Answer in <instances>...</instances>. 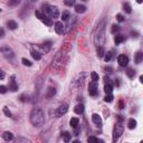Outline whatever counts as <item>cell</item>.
<instances>
[{"label": "cell", "mask_w": 143, "mask_h": 143, "mask_svg": "<svg viewBox=\"0 0 143 143\" xmlns=\"http://www.w3.org/2000/svg\"><path fill=\"white\" fill-rule=\"evenodd\" d=\"M124 40H125V38H124V36H122V35H116V36H115V38H114V41H115V44H116V45H119V44L123 43Z\"/></svg>", "instance_id": "cell-23"}, {"label": "cell", "mask_w": 143, "mask_h": 143, "mask_svg": "<svg viewBox=\"0 0 143 143\" xmlns=\"http://www.w3.org/2000/svg\"><path fill=\"white\" fill-rule=\"evenodd\" d=\"M9 89L12 92H16L18 89V85L16 83V77L15 76H11L10 77V81H9Z\"/></svg>", "instance_id": "cell-9"}, {"label": "cell", "mask_w": 143, "mask_h": 143, "mask_svg": "<svg viewBox=\"0 0 143 143\" xmlns=\"http://www.w3.org/2000/svg\"><path fill=\"white\" fill-rule=\"evenodd\" d=\"M96 141H97V138H95V136H89L87 140L88 143H96Z\"/></svg>", "instance_id": "cell-41"}, {"label": "cell", "mask_w": 143, "mask_h": 143, "mask_svg": "<svg viewBox=\"0 0 143 143\" xmlns=\"http://www.w3.org/2000/svg\"><path fill=\"white\" fill-rule=\"evenodd\" d=\"M91 78H92V81L94 83L99 82V74L95 73V72H92V73H91Z\"/></svg>", "instance_id": "cell-28"}, {"label": "cell", "mask_w": 143, "mask_h": 143, "mask_svg": "<svg viewBox=\"0 0 143 143\" xmlns=\"http://www.w3.org/2000/svg\"><path fill=\"white\" fill-rule=\"evenodd\" d=\"M123 8H124V10H125L127 14H131V11H132V8H131V5L129 2H124L123 3Z\"/></svg>", "instance_id": "cell-25"}, {"label": "cell", "mask_w": 143, "mask_h": 143, "mask_svg": "<svg viewBox=\"0 0 143 143\" xmlns=\"http://www.w3.org/2000/svg\"><path fill=\"white\" fill-rule=\"evenodd\" d=\"M14 143H28V141L25 138H18L17 140H15Z\"/></svg>", "instance_id": "cell-34"}, {"label": "cell", "mask_w": 143, "mask_h": 143, "mask_svg": "<svg viewBox=\"0 0 143 143\" xmlns=\"http://www.w3.org/2000/svg\"><path fill=\"white\" fill-rule=\"evenodd\" d=\"M67 21H68V30H67V32H68V31L70 30V29L75 26V22H76V17L72 16V17L68 18V20H67Z\"/></svg>", "instance_id": "cell-13"}, {"label": "cell", "mask_w": 143, "mask_h": 143, "mask_svg": "<svg viewBox=\"0 0 143 143\" xmlns=\"http://www.w3.org/2000/svg\"><path fill=\"white\" fill-rule=\"evenodd\" d=\"M119 30H120V26H118V25H113V26H112V29H111L112 34H115V32H118Z\"/></svg>", "instance_id": "cell-36"}, {"label": "cell", "mask_w": 143, "mask_h": 143, "mask_svg": "<svg viewBox=\"0 0 143 143\" xmlns=\"http://www.w3.org/2000/svg\"><path fill=\"white\" fill-rule=\"evenodd\" d=\"M113 99H114V97H113V95H112V94H107V95L105 96L104 101H105V102H107V103H111L112 101H113Z\"/></svg>", "instance_id": "cell-32"}, {"label": "cell", "mask_w": 143, "mask_h": 143, "mask_svg": "<svg viewBox=\"0 0 143 143\" xmlns=\"http://www.w3.org/2000/svg\"><path fill=\"white\" fill-rule=\"evenodd\" d=\"M97 30L94 37V41H95L97 47H103L104 45V40H105V27H104V22L97 26Z\"/></svg>", "instance_id": "cell-2"}, {"label": "cell", "mask_w": 143, "mask_h": 143, "mask_svg": "<svg viewBox=\"0 0 143 143\" xmlns=\"http://www.w3.org/2000/svg\"><path fill=\"white\" fill-rule=\"evenodd\" d=\"M118 63L121 67H125V66H127V64H129V57L125 55H120L118 57Z\"/></svg>", "instance_id": "cell-8"}, {"label": "cell", "mask_w": 143, "mask_h": 143, "mask_svg": "<svg viewBox=\"0 0 143 143\" xmlns=\"http://www.w3.org/2000/svg\"><path fill=\"white\" fill-rule=\"evenodd\" d=\"M69 17H70V16H69V12H68V11H64L63 15H62V19H63L64 21H67Z\"/></svg>", "instance_id": "cell-31"}, {"label": "cell", "mask_w": 143, "mask_h": 143, "mask_svg": "<svg viewBox=\"0 0 143 143\" xmlns=\"http://www.w3.org/2000/svg\"><path fill=\"white\" fill-rule=\"evenodd\" d=\"M72 143H81V141H78V140H75V141H73Z\"/></svg>", "instance_id": "cell-47"}, {"label": "cell", "mask_w": 143, "mask_h": 143, "mask_svg": "<svg viewBox=\"0 0 143 143\" xmlns=\"http://www.w3.org/2000/svg\"><path fill=\"white\" fill-rule=\"evenodd\" d=\"M112 59V53L111 51H108V53H105V55H104V61L105 62H110Z\"/></svg>", "instance_id": "cell-30"}, {"label": "cell", "mask_w": 143, "mask_h": 143, "mask_svg": "<svg viewBox=\"0 0 143 143\" xmlns=\"http://www.w3.org/2000/svg\"><path fill=\"white\" fill-rule=\"evenodd\" d=\"M7 91H8L7 86H5V85H0V94H6Z\"/></svg>", "instance_id": "cell-38"}, {"label": "cell", "mask_w": 143, "mask_h": 143, "mask_svg": "<svg viewBox=\"0 0 143 143\" xmlns=\"http://www.w3.org/2000/svg\"><path fill=\"white\" fill-rule=\"evenodd\" d=\"M75 11L77 14H84L86 11V7L84 5H76L75 6Z\"/></svg>", "instance_id": "cell-15"}, {"label": "cell", "mask_w": 143, "mask_h": 143, "mask_svg": "<svg viewBox=\"0 0 143 143\" xmlns=\"http://www.w3.org/2000/svg\"><path fill=\"white\" fill-rule=\"evenodd\" d=\"M126 74L129 75V76H130L131 78H132V77L135 76V70H133L132 68H129V69H127V72H126Z\"/></svg>", "instance_id": "cell-35"}, {"label": "cell", "mask_w": 143, "mask_h": 143, "mask_svg": "<svg viewBox=\"0 0 143 143\" xmlns=\"http://www.w3.org/2000/svg\"><path fill=\"white\" fill-rule=\"evenodd\" d=\"M35 15H36V17H37V18H38V19H40V20H41V19H43V18H44V15H43V14H41V12H40V11H39V10H36V12H35Z\"/></svg>", "instance_id": "cell-40"}, {"label": "cell", "mask_w": 143, "mask_h": 143, "mask_svg": "<svg viewBox=\"0 0 143 143\" xmlns=\"http://www.w3.org/2000/svg\"><path fill=\"white\" fill-rule=\"evenodd\" d=\"M96 143H104V141H103V140H99V139H97Z\"/></svg>", "instance_id": "cell-46"}, {"label": "cell", "mask_w": 143, "mask_h": 143, "mask_svg": "<svg viewBox=\"0 0 143 143\" xmlns=\"http://www.w3.org/2000/svg\"><path fill=\"white\" fill-rule=\"evenodd\" d=\"M92 121H93V123H95L96 125H99V126L102 125V119H101V116L99 114H93L92 115Z\"/></svg>", "instance_id": "cell-12"}, {"label": "cell", "mask_w": 143, "mask_h": 143, "mask_svg": "<svg viewBox=\"0 0 143 143\" xmlns=\"http://www.w3.org/2000/svg\"><path fill=\"white\" fill-rule=\"evenodd\" d=\"M78 123H80V120H78L77 118H72L70 121H69V124L72 127H74V129H76V127L78 126Z\"/></svg>", "instance_id": "cell-17"}, {"label": "cell", "mask_w": 143, "mask_h": 143, "mask_svg": "<svg viewBox=\"0 0 143 143\" xmlns=\"http://www.w3.org/2000/svg\"><path fill=\"white\" fill-rule=\"evenodd\" d=\"M41 21H43L45 25H47V26H51L53 25L51 19H49V18H47V17H45V16H44L43 19H41Z\"/></svg>", "instance_id": "cell-29"}, {"label": "cell", "mask_w": 143, "mask_h": 143, "mask_svg": "<svg viewBox=\"0 0 143 143\" xmlns=\"http://www.w3.org/2000/svg\"><path fill=\"white\" fill-rule=\"evenodd\" d=\"M20 101L21 102H29V96L28 95H26V94H22V95L20 96Z\"/></svg>", "instance_id": "cell-33"}, {"label": "cell", "mask_w": 143, "mask_h": 143, "mask_svg": "<svg viewBox=\"0 0 143 143\" xmlns=\"http://www.w3.org/2000/svg\"><path fill=\"white\" fill-rule=\"evenodd\" d=\"M31 56L35 61H40V58H41V54L37 50H31Z\"/></svg>", "instance_id": "cell-21"}, {"label": "cell", "mask_w": 143, "mask_h": 143, "mask_svg": "<svg viewBox=\"0 0 143 143\" xmlns=\"http://www.w3.org/2000/svg\"><path fill=\"white\" fill-rule=\"evenodd\" d=\"M104 91H105V93H106V95H107V94H112V92H113V86H112V84H105Z\"/></svg>", "instance_id": "cell-24"}, {"label": "cell", "mask_w": 143, "mask_h": 143, "mask_svg": "<svg viewBox=\"0 0 143 143\" xmlns=\"http://www.w3.org/2000/svg\"><path fill=\"white\" fill-rule=\"evenodd\" d=\"M127 127H129L130 130H133L136 127V121H135L134 119H130L129 120V123H127Z\"/></svg>", "instance_id": "cell-20"}, {"label": "cell", "mask_w": 143, "mask_h": 143, "mask_svg": "<svg viewBox=\"0 0 143 143\" xmlns=\"http://www.w3.org/2000/svg\"><path fill=\"white\" fill-rule=\"evenodd\" d=\"M116 19H118L120 22H122V21H124V17L122 16L121 14H118V15H116Z\"/></svg>", "instance_id": "cell-42"}, {"label": "cell", "mask_w": 143, "mask_h": 143, "mask_svg": "<svg viewBox=\"0 0 143 143\" xmlns=\"http://www.w3.org/2000/svg\"><path fill=\"white\" fill-rule=\"evenodd\" d=\"M30 122L34 126H37V127L44 125L45 115H44V112L40 108H34L32 110V112L30 113Z\"/></svg>", "instance_id": "cell-1"}, {"label": "cell", "mask_w": 143, "mask_h": 143, "mask_svg": "<svg viewBox=\"0 0 143 143\" xmlns=\"http://www.w3.org/2000/svg\"><path fill=\"white\" fill-rule=\"evenodd\" d=\"M140 82H141V83L143 82V76H140Z\"/></svg>", "instance_id": "cell-48"}, {"label": "cell", "mask_w": 143, "mask_h": 143, "mask_svg": "<svg viewBox=\"0 0 143 143\" xmlns=\"http://www.w3.org/2000/svg\"><path fill=\"white\" fill-rule=\"evenodd\" d=\"M64 29H65V26L63 25V22H61V21L55 22V31L57 32L58 35H61V34L64 32Z\"/></svg>", "instance_id": "cell-10"}, {"label": "cell", "mask_w": 143, "mask_h": 143, "mask_svg": "<svg viewBox=\"0 0 143 143\" xmlns=\"http://www.w3.org/2000/svg\"><path fill=\"white\" fill-rule=\"evenodd\" d=\"M3 36H5V30L2 28H0V38H2Z\"/></svg>", "instance_id": "cell-45"}, {"label": "cell", "mask_w": 143, "mask_h": 143, "mask_svg": "<svg viewBox=\"0 0 143 143\" xmlns=\"http://www.w3.org/2000/svg\"><path fill=\"white\" fill-rule=\"evenodd\" d=\"M97 92H99V89H97V84L96 83H89L88 85V93L91 96H96L97 95Z\"/></svg>", "instance_id": "cell-7"}, {"label": "cell", "mask_w": 143, "mask_h": 143, "mask_svg": "<svg viewBox=\"0 0 143 143\" xmlns=\"http://www.w3.org/2000/svg\"><path fill=\"white\" fill-rule=\"evenodd\" d=\"M3 113H5L6 116H8V118H11V115H12V114H11V112L8 110V107H7V106L3 107Z\"/></svg>", "instance_id": "cell-39"}, {"label": "cell", "mask_w": 143, "mask_h": 143, "mask_svg": "<svg viewBox=\"0 0 143 143\" xmlns=\"http://www.w3.org/2000/svg\"><path fill=\"white\" fill-rule=\"evenodd\" d=\"M74 112L76 113V114H82V113L84 112V105H83V104L76 105V106H75V108H74Z\"/></svg>", "instance_id": "cell-18"}, {"label": "cell", "mask_w": 143, "mask_h": 143, "mask_svg": "<svg viewBox=\"0 0 143 143\" xmlns=\"http://www.w3.org/2000/svg\"><path fill=\"white\" fill-rule=\"evenodd\" d=\"M105 55V50L103 47H97V56L99 57H104Z\"/></svg>", "instance_id": "cell-27"}, {"label": "cell", "mask_w": 143, "mask_h": 143, "mask_svg": "<svg viewBox=\"0 0 143 143\" xmlns=\"http://www.w3.org/2000/svg\"><path fill=\"white\" fill-rule=\"evenodd\" d=\"M7 27H8L9 29H11V30H15V29L18 28V24L15 20H9L8 22H7Z\"/></svg>", "instance_id": "cell-14"}, {"label": "cell", "mask_w": 143, "mask_h": 143, "mask_svg": "<svg viewBox=\"0 0 143 143\" xmlns=\"http://www.w3.org/2000/svg\"><path fill=\"white\" fill-rule=\"evenodd\" d=\"M0 11H1V9H0Z\"/></svg>", "instance_id": "cell-49"}, {"label": "cell", "mask_w": 143, "mask_h": 143, "mask_svg": "<svg viewBox=\"0 0 143 143\" xmlns=\"http://www.w3.org/2000/svg\"><path fill=\"white\" fill-rule=\"evenodd\" d=\"M0 53H2L3 56H5L8 61H12V58L15 56L12 50H11L9 47H1V48H0Z\"/></svg>", "instance_id": "cell-5"}, {"label": "cell", "mask_w": 143, "mask_h": 143, "mask_svg": "<svg viewBox=\"0 0 143 143\" xmlns=\"http://www.w3.org/2000/svg\"><path fill=\"white\" fill-rule=\"evenodd\" d=\"M68 111V105L67 104H62L57 110H56V118H61L64 114H66Z\"/></svg>", "instance_id": "cell-6"}, {"label": "cell", "mask_w": 143, "mask_h": 143, "mask_svg": "<svg viewBox=\"0 0 143 143\" xmlns=\"http://www.w3.org/2000/svg\"><path fill=\"white\" fill-rule=\"evenodd\" d=\"M134 61H135V63H136V64H141L142 63V61H143V54H142L141 51H139V53L135 54Z\"/></svg>", "instance_id": "cell-16"}, {"label": "cell", "mask_w": 143, "mask_h": 143, "mask_svg": "<svg viewBox=\"0 0 143 143\" xmlns=\"http://www.w3.org/2000/svg\"><path fill=\"white\" fill-rule=\"evenodd\" d=\"M74 3H75L74 0H66V1H65L66 6H74Z\"/></svg>", "instance_id": "cell-43"}, {"label": "cell", "mask_w": 143, "mask_h": 143, "mask_svg": "<svg viewBox=\"0 0 143 143\" xmlns=\"http://www.w3.org/2000/svg\"><path fill=\"white\" fill-rule=\"evenodd\" d=\"M124 127L121 123H116L114 126V130H113V142L116 143L119 141V139L121 138V135L123 134Z\"/></svg>", "instance_id": "cell-4"}, {"label": "cell", "mask_w": 143, "mask_h": 143, "mask_svg": "<svg viewBox=\"0 0 143 143\" xmlns=\"http://www.w3.org/2000/svg\"><path fill=\"white\" fill-rule=\"evenodd\" d=\"M70 133H68V132H64L63 133V138H64V142L65 143H68L69 141H70Z\"/></svg>", "instance_id": "cell-26"}, {"label": "cell", "mask_w": 143, "mask_h": 143, "mask_svg": "<svg viewBox=\"0 0 143 143\" xmlns=\"http://www.w3.org/2000/svg\"><path fill=\"white\" fill-rule=\"evenodd\" d=\"M2 139L7 142H10V141L14 140V134L11 132H9V131H6V132L2 133Z\"/></svg>", "instance_id": "cell-11"}, {"label": "cell", "mask_w": 143, "mask_h": 143, "mask_svg": "<svg viewBox=\"0 0 143 143\" xmlns=\"http://www.w3.org/2000/svg\"><path fill=\"white\" fill-rule=\"evenodd\" d=\"M6 76V74H5V72H3L1 68H0V80H3Z\"/></svg>", "instance_id": "cell-44"}, {"label": "cell", "mask_w": 143, "mask_h": 143, "mask_svg": "<svg viewBox=\"0 0 143 143\" xmlns=\"http://www.w3.org/2000/svg\"><path fill=\"white\" fill-rule=\"evenodd\" d=\"M50 47H51V43H50V41H46L45 44L41 45V48H43V50H44L45 53H48V51H49Z\"/></svg>", "instance_id": "cell-19"}, {"label": "cell", "mask_w": 143, "mask_h": 143, "mask_svg": "<svg viewBox=\"0 0 143 143\" xmlns=\"http://www.w3.org/2000/svg\"><path fill=\"white\" fill-rule=\"evenodd\" d=\"M56 94V89L53 88V87H49L47 89V93H46V97H48V99H50V97H53Z\"/></svg>", "instance_id": "cell-22"}, {"label": "cell", "mask_w": 143, "mask_h": 143, "mask_svg": "<svg viewBox=\"0 0 143 143\" xmlns=\"http://www.w3.org/2000/svg\"><path fill=\"white\" fill-rule=\"evenodd\" d=\"M43 15L45 17L49 18V19H51V18H58L59 16V10L57 7L55 6H49V5H45L43 6Z\"/></svg>", "instance_id": "cell-3"}, {"label": "cell", "mask_w": 143, "mask_h": 143, "mask_svg": "<svg viewBox=\"0 0 143 143\" xmlns=\"http://www.w3.org/2000/svg\"><path fill=\"white\" fill-rule=\"evenodd\" d=\"M21 62H22V64H24L25 66H31L32 65V63L30 61H28V59H26V58H22Z\"/></svg>", "instance_id": "cell-37"}]
</instances>
